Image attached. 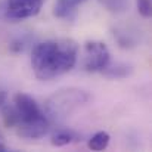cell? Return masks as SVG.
Returning a JSON list of instances; mask_svg holds the SVG:
<instances>
[{"mask_svg": "<svg viewBox=\"0 0 152 152\" xmlns=\"http://www.w3.org/2000/svg\"><path fill=\"white\" fill-rule=\"evenodd\" d=\"M78 46L72 40H49L31 53V66L37 78L52 80L71 71L77 62Z\"/></svg>", "mask_w": 152, "mask_h": 152, "instance_id": "1", "label": "cell"}, {"mask_svg": "<svg viewBox=\"0 0 152 152\" xmlns=\"http://www.w3.org/2000/svg\"><path fill=\"white\" fill-rule=\"evenodd\" d=\"M9 126L27 139H40L49 130V121L37 102L25 93L15 96L13 106L9 109Z\"/></svg>", "mask_w": 152, "mask_h": 152, "instance_id": "2", "label": "cell"}, {"mask_svg": "<svg viewBox=\"0 0 152 152\" xmlns=\"http://www.w3.org/2000/svg\"><path fill=\"white\" fill-rule=\"evenodd\" d=\"M89 99V96L83 92H72V90H65L58 95H55L50 101L48 102V109L55 117H65L69 114L74 108L81 105L83 102Z\"/></svg>", "mask_w": 152, "mask_h": 152, "instance_id": "3", "label": "cell"}, {"mask_svg": "<svg viewBox=\"0 0 152 152\" xmlns=\"http://www.w3.org/2000/svg\"><path fill=\"white\" fill-rule=\"evenodd\" d=\"M109 65V50L101 42H87L84 49V68L92 72L105 71Z\"/></svg>", "mask_w": 152, "mask_h": 152, "instance_id": "4", "label": "cell"}, {"mask_svg": "<svg viewBox=\"0 0 152 152\" xmlns=\"http://www.w3.org/2000/svg\"><path fill=\"white\" fill-rule=\"evenodd\" d=\"M45 0H7L4 13L9 19L22 21L36 16L42 7Z\"/></svg>", "mask_w": 152, "mask_h": 152, "instance_id": "5", "label": "cell"}, {"mask_svg": "<svg viewBox=\"0 0 152 152\" xmlns=\"http://www.w3.org/2000/svg\"><path fill=\"white\" fill-rule=\"evenodd\" d=\"M86 0H58L55 3V9L53 13L56 18H62V19H69L74 16L77 7H80Z\"/></svg>", "mask_w": 152, "mask_h": 152, "instance_id": "6", "label": "cell"}, {"mask_svg": "<svg viewBox=\"0 0 152 152\" xmlns=\"http://www.w3.org/2000/svg\"><path fill=\"white\" fill-rule=\"evenodd\" d=\"M109 134L106 133V132H98V133H95L92 137H90V140H89V148L92 149V151H103L106 146H108V143H109Z\"/></svg>", "mask_w": 152, "mask_h": 152, "instance_id": "7", "label": "cell"}, {"mask_svg": "<svg viewBox=\"0 0 152 152\" xmlns=\"http://www.w3.org/2000/svg\"><path fill=\"white\" fill-rule=\"evenodd\" d=\"M74 133L71 130H58L53 137H52V143L55 146H65L68 143H71L74 140Z\"/></svg>", "mask_w": 152, "mask_h": 152, "instance_id": "8", "label": "cell"}, {"mask_svg": "<svg viewBox=\"0 0 152 152\" xmlns=\"http://www.w3.org/2000/svg\"><path fill=\"white\" fill-rule=\"evenodd\" d=\"M99 1L111 12H123L129 4V0H99Z\"/></svg>", "mask_w": 152, "mask_h": 152, "instance_id": "9", "label": "cell"}, {"mask_svg": "<svg viewBox=\"0 0 152 152\" xmlns=\"http://www.w3.org/2000/svg\"><path fill=\"white\" fill-rule=\"evenodd\" d=\"M137 1V10L143 18L151 16V0H136Z\"/></svg>", "mask_w": 152, "mask_h": 152, "instance_id": "10", "label": "cell"}, {"mask_svg": "<svg viewBox=\"0 0 152 152\" xmlns=\"http://www.w3.org/2000/svg\"><path fill=\"white\" fill-rule=\"evenodd\" d=\"M6 151V145H4V140H3V136L0 133V152H4Z\"/></svg>", "mask_w": 152, "mask_h": 152, "instance_id": "11", "label": "cell"}, {"mask_svg": "<svg viewBox=\"0 0 152 152\" xmlns=\"http://www.w3.org/2000/svg\"><path fill=\"white\" fill-rule=\"evenodd\" d=\"M4 101H6V95H4L3 92H0V105L4 103Z\"/></svg>", "mask_w": 152, "mask_h": 152, "instance_id": "12", "label": "cell"}]
</instances>
